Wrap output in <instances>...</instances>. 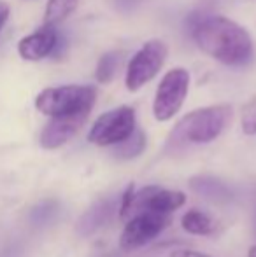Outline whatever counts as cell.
I'll list each match as a JSON object with an SVG mask.
<instances>
[{
  "label": "cell",
  "mask_w": 256,
  "mask_h": 257,
  "mask_svg": "<svg viewBox=\"0 0 256 257\" xmlns=\"http://www.w3.org/2000/svg\"><path fill=\"white\" fill-rule=\"evenodd\" d=\"M198 49L228 67H242L253 60V39L249 32L225 16L200 18L192 28Z\"/></svg>",
  "instance_id": "6da1fadb"
},
{
  "label": "cell",
  "mask_w": 256,
  "mask_h": 257,
  "mask_svg": "<svg viewBox=\"0 0 256 257\" xmlns=\"http://www.w3.org/2000/svg\"><path fill=\"white\" fill-rule=\"evenodd\" d=\"M232 121V107L226 103L209 105L186 114L170 132L165 149L176 153L186 146H198L216 140Z\"/></svg>",
  "instance_id": "7a4b0ae2"
},
{
  "label": "cell",
  "mask_w": 256,
  "mask_h": 257,
  "mask_svg": "<svg viewBox=\"0 0 256 257\" xmlns=\"http://www.w3.org/2000/svg\"><path fill=\"white\" fill-rule=\"evenodd\" d=\"M97 100V89L86 84H65L46 88L35 96V108L48 117L90 115Z\"/></svg>",
  "instance_id": "3957f363"
},
{
  "label": "cell",
  "mask_w": 256,
  "mask_h": 257,
  "mask_svg": "<svg viewBox=\"0 0 256 257\" xmlns=\"http://www.w3.org/2000/svg\"><path fill=\"white\" fill-rule=\"evenodd\" d=\"M190 89V72L183 67L170 68L161 77L160 84L154 93L153 115L156 121H170L186 100Z\"/></svg>",
  "instance_id": "277c9868"
},
{
  "label": "cell",
  "mask_w": 256,
  "mask_h": 257,
  "mask_svg": "<svg viewBox=\"0 0 256 257\" xmlns=\"http://www.w3.org/2000/svg\"><path fill=\"white\" fill-rule=\"evenodd\" d=\"M168 48L160 39H151L146 44L140 46V49L130 58L125 84L128 91H139L142 86L153 81L161 70L165 60H167Z\"/></svg>",
  "instance_id": "5b68a950"
},
{
  "label": "cell",
  "mask_w": 256,
  "mask_h": 257,
  "mask_svg": "<svg viewBox=\"0 0 256 257\" xmlns=\"http://www.w3.org/2000/svg\"><path fill=\"white\" fill-rule=\"evenodd\" d=\"M135 110L130 105H120L97 117L88 133V142L97 147H113L135 130Z\"/></svg>",
  "instance_id": "8992f818"
},
{
  "label": "cell",
  "mask_w": 256,
  "mask_h": 257,
  "mask_svg": "<svg viewBox=\"0 0 256 257\" xmlns=\"http://www.w3.org/2000/svg\"><path fill=\"white\" fill-rule=\"evenodd\" d=\"M170 222V217L165 213L139 212L132 215L125 224V229L120 238L121 250H135L144 247L158 236Z\"/></svg>",
  "instance_id": "52a82bcc"
},
{
  "label": "cell",
  "mask_w": 256,
  "mask_h": 257,
  "mask_svg": "<svg viewBox=\"0 0 256 257\" xmlns=\"http://www.w3.org/2000/svg\"><path fill=\"white\" fill-rule=\"evenodd\" d=\"M186 201V194L178 189H165L160 186H147L135 191L132 215L139 212H154L170 215L179 210Z\"/></svg>",
  "instance_id": "ba28073f"
},
{
  "label": "cell",
  "mask_w": 256,
  "mask_h": 257,
  "mask_svg": "<svg viewBox=\"0 0 256 257\" xmlns=\"http://www.w3.org/2000/svg\"><path fill=\"white\" fill-rule=\"evenodd\" d=\"M62 44L56 25H42L32 34L25 35L18 42V54L25 61H41L44 58L55 56Z\"/></svg>",
  "instance_id": "9c48e42d"
},
{
  "label": "cell",
  "mask_w": 256,
  "mask_h": 257,
  "mask_svg": "<svg viewBox=\"0 0 256 257\" xmlns=\"http://www.w3.org/2000/svg\"><path fill=\"white\" fill-rule=\"evenodd\" d=\"M88 115H62V117H49L48 124L42 128L39 144L42 149L55 151L58 147L65 146L86 122Z\"/></svg>",
  "instance_id": "30bf717a"
},
{
  "label": "cell",
  "mask_w": 256,
  "mask_h": 257,
  "mask_svg": "<svg viewBox=\"0 0 256 257\" xmlns=\"http://www.w3.org/2000/svg\"><path fill=\"white\" fill-rule=\"evenodd\" d=\"M114 212V201L113 200H100L97 203H93L81 215L77 222V231L82 236H88V234H93L97 229L104 226V224L109 220V217L113 215Z\"/></svg>",
  "instance_id": "8fae6325"
},
{
  "label": "cell",
  "mask_w": 256,
  "mask_h": 257,
  "mask_svg": "<svg viewBox=\"0 0 256 257\" xmlns=\"http://www.w3.org/2000/svg\"><path fill=\"white\" fill-rule=\"evenodd\" d=\"M181 226L186 233L195 234V236H207L214 231V222L212 219L202 210H188V212L183 215Z\"/></svg>",
  "instance_id": "7c38bea8"
},
{
  "label": "cell",
  "mask_w": 256,
  "mask_h": 257,
  "mask_svg": "<svg viewBox=\"0 0 256 257\" xmlns=\"http://www.w3.org/2000/svg\"><path fill=\"white\" fill-rule=\"evenodd\" d=\"M190 186L198 196H204L207 200L223 201L225 198H228V189L214 177H195L190 180Z\"/></svg>",
  "instance_id": "4fadbf2b"
},
{
  "label": "cell",
  "mask_w": 256,
  "mask_h": 257,
  "mask_svg": "<svg viewBox=\"0 0 256 257\" xmlns=\"http://www.w3.org/2000/svg\"><path fill=\"white\" fill-rule=\"evenodd\" d=\"M113 147H114L113 154L116 156L118 159H123V161L133 159L142 154L144 149H146V135H144L142 130L135 128L127 139L121 140L120 144H116V146H113Z\"/></svg>",
  "instance_id": "5bb4252c"
},
{
  "label": "cell",
  "mask_w": 256,
  "mask_h": 257,
  "mask_svg": "<svg viewBox=\"0 0 256 257\" xmlns=\"http://www.w3.org/2000/svg\"><path fill=\"white\" fill-rule=\"evenodd\" d=\"M123 61V53L121 51H107L100 56L99 63L95 68V79L100 84H109L116 77L118 70Z\"/></svg>",
  "instance_id": "9a60e30c"
},
{
  "label": "cell",
  "mask_w": 256,
  "mask_h": 257,
  "mask_svg": "<svg viewBox=\"0 0 256 257\" xmlns=\"http://www.w3.org/2000/svg\"><path fill=\"white\" fill-rule=\"evenodd\" d=\"M79 0H48V6L44 11V23L46 25H58L67 20L74 9L77 7Z\"/></svg>",
  "instance_id": "2e32d148"
},
{
  "label": "cell",
  "mask_w": 256,
  "mask_h": 257,
  "mask_svg": "<svg viewBox=\"0 0 256 257\" xmlns=\"http://www.w3.org/2000/svg\"><path fill=\"white\" fill-rule=\"evenodd\" d=\"M240 126H242L244 135H247V137L256 135V96H253V98L242 107Z\"/></svg>",
  "instance_id": "e0dca14e"
},
{
  "label": "cell",
  "mask_w": 256,
  "mask_h": 257,
  "mask_svg": "<svg viewBox=\"0 0 256 257\" xmlns=\"http://www.w3.org/2000/svg\"><path fill=\"white\" fill-rule=\"evenodd\" d=\"M133 198H135V184L130 182L128 186L125 187L120 203H118V217H120L121 220H128L130 217H132Z\"/></svg>",
  "instance_id": "ac0fdd59"
},
{
  "label": "cell",
  "mask_w": 256,
  "mask_h": 257,
  "mask_svg": "<svg viewBox=\"0 0 256 257\" xmlns=\"http://www.w3.org/2000/svg\"><path fill=\"white\" fill-rule=\"evenodd\" d=\"M56 210V203H42V205H37L32 212V220L34 222H44V220L51 219L53 217V212Z\"/></svg>",
  "instance_id": "d6986e66"
},
{
  "label": "cell",
  "mask_w": 256,
  "mask_h": 257,
  "mask_svg": "<svg viewBox=\"0 0 256 257\" xmlns=\"http://www.w3.org/2000/svg\"><path fill=\"white\" fill-rule=\"evenodd\" d=\"M170 257H211L207 254H202L197 250H190V248H178L170 254Z\"/></svg>",
  "instance_id": "ffe728a7"
},
{
  "label": "cell",
  "mask_w": 256,
  "mask_h": 257,
  "mask_svg": "<svg viewBox=\"0 0 256 257\" xmlns=\"http://www.w3.org/2000/svg\"><path fill=\"white\" fill-rule=\"evenodd\" d=\"M9 14H11L9 4H6V2H2V0H0V32H2L4 27H6L7 20H9Z\"/></svg>",
  "instance_id": "44dd1931"
},
{
  "label": "cell",
  "mask_w": 256,
  "mask_h": 257,
  "mask_svg": "<svg viewBox=\"0 0 256 257\" xmlns=\"http://www.w3.org/2000/svg\"><path fill=\"white\" fill-rule=\"evenodd\" d=\"M247 257H256V245L249 247V250H247Z\"/></svg>",
  "instance_id": "7402d4cb"
}]
</instances>
